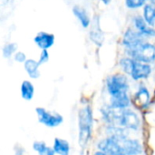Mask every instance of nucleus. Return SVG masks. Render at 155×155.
<instances>
[{
  "instance_id": "1",
  "label": "nucleus",
  "mask_w": 155,
  "mask_h": 155,
  "mask_svg": "<svg viewBox=\"0 0 155 155\" xmlns=\"http://www.w3.org/2000/svg\"><path fill=\"white\" fill-rule=\"evenodd\" d=\"M96 147L108 155H142L143 153L141 141L129 135H106L98 141Z\"/></svg>"
},
{
  "instance_id": "2",
  "label": "nucleus",
  "mask_w": 155,
  "mask_h": 155,
  "mask_svg": "<svg viewBox=\"0 0 155 155\" xmlns=\"http://www.w3.org/2000/svg\"><path fill=\"white\" fill-rule=\"evenodd\" d=\"M78 126V144L82 150H84L93 138L94 127V110L90 104L83 106L77 114Z\"/></svg>"
},
{
  "instance_id": "3",
  "label": "nucleus",
  "mask_w": 155,
  "mask_h": 155,
  "mask_svg": "<svg viewBox=\"0 0 155 155\" xmlns=\"http://www.w3.org/2000/svg\"><path fill=\"white\" fill-rule=\"evenodd\" d=\"M119 65L123 72L130 75L134 81L145 80L152 74L153 72L150 64L136 61L130 56L121 58L119 61Z\"/></svg>"
},
{
  "instance_id": "4",
  "label": "nucleus",
  "mask_w": 155,
  "mask_h": 155,
  "mask_svg": "<svg viewBox=\"0 0 155 155\" xmlns=\"http://www.w3.org/2000/svg\"><path fill=\"white\" fill-rule=\"evenodd\" d=\"M114 125L122 126L128 131H138L142 126V120L139 114L132 110L131 108H126L123 110H116L114 117Z\"/></svg>"
},
{
  "instance_id": "5",
  "label": "nucleus",
  "mask_w": 155,
  "mask_h": 155,
  "mask_svg": "<svg viewBox=\"0 0 155 155\" xmlns=\"http://www.w3.org/2000/svg\"><path fill=\"white\" fill-rule=\"evenodd\" d=\"M105 88L110 97H117L129 94L130 84L124 74H114L105 80Z\"/></svg>"
},
{
  "instance_id": "6",
  "label": "nucleus",
  "mask_w": 155,
  "mask_h": 155,
  "mask_svg": "<svg viewBox=\"0 0 155 155\" xmlns=\"http://www.w3.org/2000/svg\"><path fill=\"white\" fill-rule=\"evenodd\" d=\"M127 56L134 58L136 61L151 64L155 61V45L151 43H143L134 48L125 49Z\"/></svg>"
},
{
  "instance_id": "7",
  "label": "nucleus",
  "mask_w": 155,
  "mask_h": 155,
  "mask_svg": "<svg viewBox=\"0 0 155 155\" xmlns=\"http://www.w3.org/2000/svg\"><path fill=\"white\" fill-rule=\"evenodd\" d=\"M35 113L38 122L47 128H56L64 123V116L58 113L51 112L44 107H36Z\"/></svg>"
},
{
  "instance_id": "8",
  "label": "nucleus",
  "mask_w": 155,
  "mask_h": 155,
  "mask_svg": "<svg viewBox=\"0 0 155 155\" xmlns=\"http://www.w3.org/2000/svg\"><path fill=\"white\" fill-rule=\"evenodd\" d=\"M145 36L141 34L136 29L129 28L127 29L122 38V45L125 47V49L134 48L143 43H145Z\"/></svg>"
},
{
  "instance_id": "9",
  "label": "nucleus",
  "mask_w": 155,
  "mask_h": 155,
  "mask_svg": "<svg viewBox=\"0 0 155 155\" xmlns=\"http://www.w3.org/2000/svg\"><path fill=\"white\" fill-rule=\"evenodd\" d=\"M90 27H91V29H90V33H89V37H90L91 41L98 47H101L104 43V34L100 25L99 16L94 17Z\"/></svg>"
},
{
  "instance_id": "10",
  "label": "nucleus",
  "mask_w": 155,
  "mask_h": 155,
  "mask_svg": "<svg viewBox=\"0 0 155 155\" xmlns=\"http://www.w3.org/2000/svg\"><path fill=\"white\" fill-rule=\"evenodd\" d=\"M132 101L137 107H139L141 109L147 108L151 102V94H150L148 88L145 85L141 84L138 87L136 93L134 94Z\"/></svg>"
},
{
  "instance_id": "11",
  "label": "nucleus",
  "mask_w": 155,
  "mask_h": 155,
  "mask_svg": "<svg viewBox=\"0 0 155 155\" xmlns=\"http://www.w3.org/2000/svg\"><path fill=\"white\" fill-rule=\"evenodd\" d=\"M54 40L55 38L53 34L44 32V31L39 32L34 38L35 44L42 50H45V49L47 50L50 47H52L54 44Z\"/></svg>"
},
{
  "instance_id": "12",
  "label": "nucleus",
  "mask_w": 155,
  "mask_h": 155,
  "mask_svg": "<svg viewBox=\"0 0 155 155\" xmlns=\"http://www.w3.org/2000/svg\"><path fill=\"white\" fill-rule=\"evenodd\" d=\"M134 25L135 29L143 34L145 37H155V28L148 25L143 16L136 15L134 18Z\"/></svg>"
},
{
  "instance_id": "13",
  "label": "nucleus",
  "mask_w": 155,
  "mask_h": 155,
  "mask_svg": "<svg viewBox=\"0 0 155 155\" xmlns=\"http://www.w3.org/2000/svg\"><path fill=\"white\" fill-rule=\"evenodd\" d=\"M132 103H133V101H132L129 94H124V95H121V96L110 98L109 104L114 109L123 110V109L130 108V106L132 105Z\"/></svg>"
},
{
  "instance_id": "14",
  "label": "nucleus",
  "mask_w": 155,
  "mask_h": 155,
  "mask_svg": "<svg viewBox=\"0 0 155 155\" xmlns=\"http://www.w3.org/2000/svg\"><path fill=\"white\" fill-rule=\"evenodd\" d=\"M74 15L77 18L79 23L84 28H88L91 25L92 20L88 15V12L82 6L74 5L72 9Z\"/></svg>"
},
{
  "instance_id": "15",
  "label": "nucleus",
  "mask_w": 155,
  "mask_h": 155,
  "mask_svg": "<svg viewBox=\"0 0 155 155\" xmlns=\"http://www.w3.org/2000/svg\"><path fill=\"white\" fill-rule=\"evenodd\" d=\"M53 149L57 155H70L71 146L67 140L62 138H54L53 143Z\"/></svg>"
},
{
  "instance_id": "16",
  "label": "nucleus",
  "mask_w": 155,
  "mask_h": 155,
  "mask_svg": "<svg viewBox=\"0 0 155 155\" xmlns=\"http://www.w3.org/2000/svg\"><path fill=\"white\" fill-rule=\"evenodd\" d=\"M39 66H40L39 62L34 59H27L24 64L25 70L31 79H37L40 77Z\"/></svg>"
},
{
  "instance_id": "17",
  "label": "nucleus",
  "mask_w": 155,
  "mask_h": 155,
  "mask_svg": "<svg viewBox=\"0 0 155 155\" xmlns=\"http://www.w3.org/2000/svg\"><path fill=\"white\" fill-rule=\"evenodd\" d=\"M20 94L25 101H31L35 95V86L32 82L28 80L23 81L20 86Z\"/></svg>"
},
{
  "instance_id": "18",
  "label": "nucleus",
  "mask_w": 155,
  "mask_h": 155,
  "mask_svg": "<svg viewBox=\"0 0 155 155\" xmlns=\"http://www.w3.org/2000/svg\"><path fill=\"white\" fill-rule=\"evenodd\" d=\"M33 150L38 155H55L53 147H50L43 141H35L33 143Z\"/></svg>"
},
{
  "instance_id": "19",
  "label": "nucleus",
  "mask_w": 155,
  "mask_h": 155,
  "mask_svg": "<svg viewBox=\"0 0 155 155\" xmlns=\"http://www.w3.org/2000/svg\"><path fill=\"white\" fill-rule=\"evenodd\" d=\"M143 17L151 26H155V5L153 4H146L143 6Z\"/></svg>"
},
{
  "instance_id": "20",
  "label": "nucleus",
  "mask_w": 155,
  "mask_h": 155,
  "mask_svg": "<svg viewBox=\"0 0 155 155\" xmlns=\"http://www.w3.org/2000/svg\"><path fill=\"white\" fill-rule=\"evenodd\" d=\"M17 45L16 43H6L3 46V55L5 58H10L14 56V54L17 52Z\"/></svg>"
},
{
  "instance_id": "21",
  "label": "nucleus",
  "mask_w": 155,
  "mask_h": 155,
  "mask_svg": "<svg viewBox=\"0 0 155 155\" xmlns=\"http://www.w3.org/2000/svg\"><path fill=\"white\" fill-rule=\"evenodd\" d=\"M147 0H125V5L129 9H138L146 5Z\"/></svg>"
},
{
  "instance_id": "22",
  "label": "nucleus",
  "mask_w": 155,
  "mask_h": 155,
  "mask_svg": "<svg viewBox=\"0 0 155 155\" xmlns=\"http://www.w3.org/2000/svg\"><path fill=\"white\" fill-rule=\"evenodd\" d=\"M14 60L15 61V62H17V63H23V64H25V62L27 60V58H26V55H25V54L24 53V52H21V51H17L15 54H14Z\"/></svg>"
},
{
  "instance_id": "23",
  "label": "nucleus",
  "mask_w": 155,
  "mask_h": 155,
  "mask_svg": "<svg viewBox=\"0 0 155 155\" xmlns=\"http://www.w3.org/2000/svg\"><path fill=\"white\" fill-rule=\"evenodd\" d=\"M49 58H50V55H49V52L45 49V50H42L40 55H39V64H45L49 61Z\"/></svg>"
},
{
  "instance_id": "24",
  "label": "nucleus",
  "mask_w": 155,
  "mask_h": 155,
  "mask_svg": "<svg viewBox=\"0 0 155 155\" xmlns=\"http://www.w3.org/2000/svg\"><path fill=\"white\" fill-rule=\"evenodd\" d=\"M93 155H108L106 154V153H103V152H101V151H99V150H97V151H95Z\"/></svg>"
},
{
  "instance_id": "25",
  "label": "nucleus",
  "mask_w": 155,
  "mask_h": 155,
  "mask_svg": "<svg viewBox=\"0 0 155 155\" xmlns=\"http://www.w3.org/2000/svg\"><path fill=\"white\" fill-rule=\"evenodd\" d=\"M104 5H109L111 2H112V0H101Z\"/></svg>"
},
{
  "instance_id": "26",
  "label": "nucleus",
  "mask_w": 155,
  "mask_h": 155,
  "mask_svg": "<svg viewBox=\"0 0 155 155\" xmlns=\"http://www.w3.org/2000/svg\"><path fill=\"white\" fill-rule=\"evenodd\" d=\"M4 1H7V2H8V0H4Z\"/></svg>"
}]
</instances>
